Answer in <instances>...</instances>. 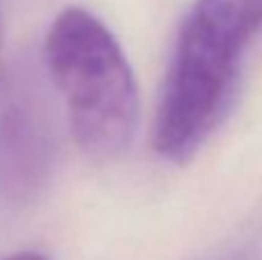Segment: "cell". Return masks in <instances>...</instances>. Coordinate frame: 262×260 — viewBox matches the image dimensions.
Segmentation results:
<instances>
[{
  "instance_id": "cell-1",
  "label": "cell",
  "mask_w": 262,
  "mask_h": 260,
  "mask_svg": "<svg viewBox=\"0 0 262 260\" xmlns=\"http://www.w3.org/2000/svg\"><path fill=\"white\" fill-rule=\"evenodd\" d=\"M262 28V0H195L180 28L152 124V147L189 161L223 122L244 51Z\"/></svg>"
},
{
  "instance_id": "cell-2",
  "label": "cell",
  "mask_w": 262,
  "mask_h": 260,
  "mask_svg": "<svg viewBox=\"0 0 262 260\" xmlns=\"http://www.w3.org/2000/svg\"><path fill=\"white\" fill-rule=\"evenodd\" d=\"M44 67L62 95L76 147L92 161L118 159L138 127V83L120 41L99 16L67 7L44 39Z\"/></svg>"
},
{
  "instance_id": "cell-3",
  "label": "cell",
  "mask_w": 262,
  "mask_h": 260,
  "mask_svg": "<svg viewBox=\"0 0 262 260\" xmlns=\"http://www.w3.org/2000/svg\"><path fill=\"white\" fill-rule=\"evenodd\" d=\"M58 157L51 101L32 64L0 72V203L26 207L49 189Z\"/></svg>"
},
{
  "instance_id": "cell-4",
  "label": "cell",
  "mask_w": 262,
  "mask_h": 260,
  "mask_svg": "<svg viewBox=\"0 0 262 260\" xmlns=\"http://www.w3.org/2000/svg\"><path fill=\"white\" fill-rule=\"evenodd\" d=\"M5 260H49L44 253H37V251H18V253H12Z\"/></svg>"
},
{
  "instance_id": "cell-5",
  "label": "cell",
  "mask_w": 262,
  "mask_h": 260,
  "mask_svg": "<svg viewBox=\"0 0 262 260\" xmlns=\"http://www.w3.org/2000/svg\"><path fill=\"white\" fill-rule=\"evenodd\" d=\"M3 53H5V37H3V21H0V72H3Z\"/></svg>"
}]
</instances>
